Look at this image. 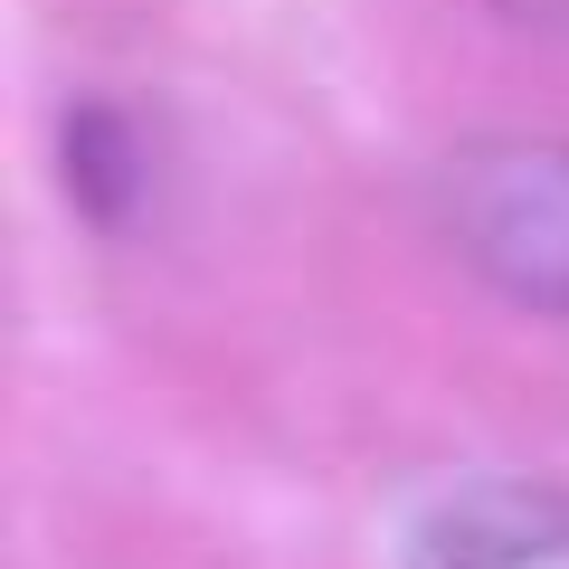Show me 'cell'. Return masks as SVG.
I'll return each mask as SVG.
<instances>
[{
  "instance_id": "cell-2",
  "label": "cell",
  "mask_w": 569,
  "mask_h": 569,
  "mask_svg": "<svg viewBox=\"0 0 569 569\" xmlns=\"http://www.w3.org/2000/svg\"><path fill=\"white\" fill-rule=\"evenodd\" d=\"M569 560V493L485 475L456 485L399 531V569H560Z\"/></svg>"
},
{
  "instance_id": "cell-1",
  "label": "cell",
  "mask_w": 569,
  "mask_h": 569,
  "mask_svg": "<svg viewBox=\"0 0 569 569\" xmlns=\"http://www.w3.org/2000/svg\"><path fill=\"white\" fill-rule=\"evenodd\" d=\"M427 228L512 313L569 323V133H475L437 152Z\"/></svg>"
},
{
  "instance_id": "cell-3",
  "label": "cell",
  "mask_w": 569,
  "mask_h": 569,
  "mask_svg": "<svg viewBox=\"0 0 569 569\" xmlns=\"http://www.w3.org/2000/svg\"><path fill=\"white\" fill-rule=\"evenodd\" d=\"M58 162H67V200L86 209L96 228H123L142 209V171H152V152H142V123L114 114V104H67L58 123Z\"/></svg>"
}]
</instances>
